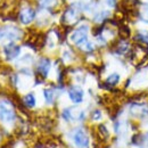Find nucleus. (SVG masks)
<instances>
[{
  "label": "nucleus",
  "mask_w": 148,
  "mask_h": 148,
  "mask_svg": "<svg viewBox=\"0 0 148 148\" xmlns=\"http://www.w3.org/2000/svg\"><path fill=\"white\" fill-rule=\"evenodd\" d=\"M15 117L16 114L12 103L6 99H0V121L5 123H10L15 120Z\"/></svg>",
  "instance_id": "obj_1"
},
{
  "label": "nucleus",
  "mask_w": 148,
  "mask_h": 148,
  "mask_svg": "<svg viewBox=\"0 0 148 148\" xmlns=\"http://www.w3.org/2000/svg\"><path fill=\"white\" fill-rule=\"evenodd\" d=\"M88 31L89 27L88 25H80L75 31H73V33L71 34V40L74 45L79 46L80 48H82L86 43L89 42L88 40Z\"/></svg>",
  "instance_id": "obj_2"
},
{
  "label": "nucleus",
  "mask_w": 148,
  "mask_h": 148,
  "mask_svg": "<svg viewBox=\"0 0 148 148\" xmlns=\"http://www.w3.org/2000/svg\"><path fill=\"white\" fill-rule=\"evenodd\" d=\"M72 139H73V143L76 146V148H88V146H89L88 134L86 133V131L82 128H77V129L74 130L73 134H72Z\"/></svg>",
  "instance_id": "obj_3"
},
{
  "label": "nucleus",
  "mask_w": 148,
  "mask_h": 148,
  "mask_svg": "<svg viewBox=\"0 0 148 148\" xmlns=\"http://www.w3.org/2000/svg\"><path fill=\"white\" fill-rule=\"evenodd\" d=\"M21 37V32L15 26H5L0 31V40H17Z\"/></svg>",
  "instance_id": "obj_4"
},
{
  "label": "nucleus",
  "mask_w": 148,
  "mask_h": 148,
  "mask_svg": "<svg viewBox=\"0 0 148 148\" xmlns=\"http://www.w3.org/2000/svg\"><path fill=\"white\" fill-rule=\"evenodd\" d=\"M36 17V12L31 7H25L19 13V21L22 24H30Z\"/></svg>",
  "instance_id": "obj_5"
},
{
  "label": "nucleus",
  "mask_w": 148,
  "mask_h": 148,
  "mask_svg": "<svg viewBox=\"0 0 148 148\" xmlns=\"http://www.w3.org/2000/svg\"><path fill=\"white\" fill-rule=\"evenodd\" d=\"M69 97H70V99L73 101L74 104H80L83 100L84 92L80 87L73 86V87H71L69 89Z\"/></svg>",
  "instance_id": "obj_6"
},
{
  "label": "nucleus",
  "mask_w": 148,
  "mask_h": 148,
  "mask_svg": "<svg viewBox=\"0 0 148 148\" xmlns=\"http://www.w3.org/2000/svg\"><path fill=\"white\" fill-rule=\"evenodd\" d=\"M19 51H21L19 47L17 45H15L14 42H10V43H8V45H6V46L3 47L5 56H6V58L9 59V60L15 59V58L19 55Z\"/></svg>",
  "instance_id": "obj_7"
},
{
  "label": "nucleus",
  "mask_w": 148,
  "mask_h": 148,
  "mask_svg": "<svg viewBox=\"0 0 148 148\" xmlns=\"http://www.w3.org/2000/svg\"><path fill=\"white\" fill-rule=\"evenodd\" d=\"M50 65H51V63H50V60L48 58H42L39 62V64H38V71H39V73L41 74L42 76L46 77L48 75V73H49V71H50Z\"/></svg>",
  "instance_id": "obj_8"
},
{
  "label": "nucleus",
  "mask_w": 148,
  "mask_h": 148,
  "mask_svg": "<svg viewBox=\"0 0 148 148\" xmlns=\"http://www.w3.org/2000/svg\"><path fill=\"white\" fill-rule=\"evenodd\" d=\"M79 12H80V7L76 6V5H73L67 12H66V19L70 22V23H73L75 19L77 18L79 16Z\"/></svg>",
  "instance_id": "obj_9"
},
{
  "label": "nucleus",
  "mask_w": 148,
  "mask_h": 148,
  "mask_svg": "<svg viewBox=\"0 0 148 148\" xmlns=\"http://www.w3.org/2000/svg\"><path fill=\"white\" fill-rule=\"evenodd\" d=\"M24 104L29 107V108H33L36 106V97L33 93H27L24 97Z\"/></svg>",
  "instance_id": "obj_10"
},
{
  "label": "nucleus",
  "mask_w": 148,
  "mask_h": 148,
  "mask_svg": "<svg viewBox=\"0 0 148 148\" xmlns=\"http://www.w3.org/2000/svg\"><path fill=\"white\" fill-rule=\"evenodd\" d=\"M45 98H46V101L48 103V104H53V101H54V91L51 90V89H45Z\"/></svg>",
  "instance_id": "obj_11"
},
{
  "label": "nucleus",
  "mask_w": 148,
  "mask_h": 148,
  "mask_svg": "<svg viewBox=\"0 0 148 148\" xmlns=\"http://www.w3.org/2000/svg\"><path fill=\"white\" fill-rule=\"evenodd\" d=\"M119 80H120V75L117 73H113L106 79V82H107L108 84H111V86H115V84L119 82Z\"/></svg>",
  "instance_id": "obj_12"
},
{
  "label": "nucleus",
  "mask_w": 148,
  "mask_h": 148,
  "mask_svg": "<svg viewBox=\"0 0 148 148\" xmlns=\"http://www.w3.org/2000/svg\"><path fill=\"white\" fill-rule=\"evenodd\" d=\"M141 19L145 23H148V3L143 5V8H141Z\"/></svg>",
  "instance_id": "obj_13"
},
{
  "label": "nucleus",
  "mask_w": 148,
  "mask_h": 148,
  "mask_svg": "<svg viewBox=\"0 0 148 148\" xmlns=\"http://www.w3.org/2000/svg\"><path fill=\"white\" fill-rule=\"evenodd\" d=\"M58 0H40V5L43 7H53L57 3Z\"/></svg>",
  "instance_id": "obj_14"
},
{
  "label": "nucleus",
  "mask_w": 148,
  "mask_h": 148,
  "mask_svg": "<svg viewBox=\"0 0 148 148\" xmlns=\"http://www.w3.org/2000/svg\"><path fill=\"white\" fill-rule=\"evenodd\" d=\"M106 16H107V12H100V13H98V14L96 15L95 19H96L97 22H101Z\"/></svg>",
  "instance_id": "obj_15"
},
{
  "label": "nucleus",
  "mask_w": 148,
  "mask_h": 148,
  "mask_svg": "<svg viewBox=\"0 0 148 148\" xmlns=\"http://www.w3.org/2000/svg\"><path fill=\"white\" fill-rule=\"evenodd\" d=\"M92 116H93V120H99V119L101 117V114H100L99 111H95L92 114Z\"/></svg>",
  "instance_id": "obj_16"
},
{
  "label": "nucleus",
  "mask_w": 148,
  "mask_h": 148,
  "mask_svg": "<svg viewBox=\"0 0 148 148\" xmlns=\"http://www.w3.org/2000/svg\"><path fill=\"white\" fill-rule=\"evenodd\" d=\"M105 2H106L110 7H115V5H116V0H105Z\"/></svg>",
  "instance_id": "obj_17"
}]
</instances>
